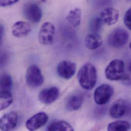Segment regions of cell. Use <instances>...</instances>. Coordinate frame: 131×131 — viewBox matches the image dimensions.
I'll return each mask as SVG.
<instances>
[{"mask_svg": "<svg viewBox=\"0 0 131 131\" xmlns=\"http://www.w3.org/2000/svg\"><path fill=\"white\" fill-rule=\"evenodd\" d=\"M78 79L83 88L86 90L92 89L97 81V71L95 66L90 62L86 63L80 69Z\"/></svg>", "mask_w": 131, "mask_h": 131, "instance_id": "1", "label": "cell"}, {"mask_svg": "<svg viewBox=\"0 0 131 131\" xmlns=\"http://www.w3.org/2000/svg\"><path fill=\"white\" fill-rule=\"evenodd\" d=\"M129 38V33L125 29L123 28H117L109 34L107 42L110 47L114 49H119L127 43Z\"/></svg>", "mask_w": 131, "mask_h": 131, "instance_id": "2", "label": "cell"}, {"mask_svg": "<svg viewBox=\"0 0 131 131\" xmlns=\"http://www.w3.org/2000/svg\"><path fill=\"white\" fill-rule=\"evenodd\" d=\"M125 70L124 62L121 59L111 61L106 67L105 71L106 78L110 81L122 80Z\"/></svg>", "mask_w": 131, "mask_h": 131, "instance_id": "3", "label": "cell"}, {"mask_svg": "<svg viewBox=\"0 0 131 131\" xmlns=\"http://www.w3.org/2000/svg\"><path fill=\"white\" fill-rule=\"evenodd\" d=\"M26 81L27 85L32 88H37L43 84L44 78L38 66L32 64L28 68L26 73Z\"/></svg>", "mask_w": 131, "mask_h": 131, "instance_id": "4", "label": "cell"}, {"mask_svg": "<svg viewBox=\"0 0 131 131\" xmlns=\"http://www.w3.org/2000/svg\"><path fill=\"white\" fill-rule=\"evenodd\" d=\"M24 17L32 23H37L42 17V10L36 3L28 2L24 4L23 9Z\"/></svg>", "mask_w": 131, "mask_h": 131, "instance_id": "5", "label": "cell"}, {"mask_svg": "<svg viewBox=\"0 0 131 131\" xmlns=\"http://www.w3.org/2000/svg\"><path fill=\"white\" fill-rule=\"evenodd\" d=\"M113 93L114 89L111 85L107 84L101 85L94 91V101L97 105H105L110 101Z\"/></svg>", "mask_w": 131, "mask_h": 131, "instance_id": "6", "label": "cell"}, {"mask_svg": "<svg viewBox=\"0 0 131 131\" xmlns=\"http://www.w3.org/2000/svg\"><path fill=\"white\" fill-rule=\"evenodd\" d=\"M55 35L54 25L50 22H45L41 26L39 32V42L43 45H51L54 42Z\"/></svg>", "mask_w": 131, "mask_h": 131, "instance_id": "7", "label": "cell"}, {"mask_svg": "<svg viewBox=\"0 0 131 131\" xmlns=\"http://www.w3.org/2000/svg\"><path fill=\"white\" fill-rule=\"evenodd\" d=\"M48 120L49 116L46 113L39 112L27 121L26 127L29 131H35L44 126L48 122Z\"/></svg>", "mask_w": 131, "mask_h": 131, "instance_id": "8", "label": "cell"}, {"mask_svg": "<svg viewBox=\"0 0 131 131\" xmlns=\"http://www.w3.org/2000/svg\"><path fill=\"white\" fill-rule=\"evenodd\" d=\"M77 70L76 64L70 61L63 60L57 66V71L59 77L66 80L70 79Z\"/></svg>", "mask_w": 131, "mask_h": 131, "instance_id": "9", "label": "cell"}, {"mask_svg": "<svg viewBox=\"0 0 131 131\" xmlns=\"http://www.w3.org/2000/svg\"><path fill=\"white\" fill-rule=\"evenodd\" d=\"M59 90L56 87H51L42 89L38 95L40 102L46 105H50L55 102L59 97Z\"/></svg>", "mask_w": 131, "mask_h": 131, "instance_id": "10", "label": "cell"}, {"mask_svg": "<svg viewBox=\"0 0 131 131\" xmlns=\"http://www.w3.org/2000/svg\"><path fill=\"white\" fill-rule=\"evenodd\" d=\"M119 16L118 11L113 7H109L105 8L101 11L99 17L103 24L110 26L117 22Z\"/></svg>", "mask_w": 131, "mask_h": 131, "instance_id": "11", "label": "cell"}, {"mask_svg": "<svg viewBox=\"0 0 131 131\" xmlns=\"http://www.w3.org/2000/svg\"><path fill=\"white\" fill-rule=\"evenodd\" d=\"M18 116L16 112L11 111L4 115L0 119V129L2 131H11L17 126Z\"/></svg>", "mask_w": 131, "mask_h": 131, "instance_id": "12", "label": "cell"}, {"mask_svg": "<svg viewBox=\"0 0 131 131\" xmlns=\"http://www.w3.org/2000/svg\"><path fill=\"white\" fill-rule=\"evenodd\" d=\"M128 110V105L126 101L123 99L116 100L112 105L109 113L113 118H120L123 117Z\"/></svg>", "mask_w": 131, "mask_h": 131, "instance_id": "13", "label": "cell"}, {"mask_svg": "<svg viewBox=\"0 0 131 131\" xmlns=\"http://www.w3.org/2000/svg\"><path fill=\"white\" fill-rule=\"evenodd\" d=\"M32 31L30 24L26 21H18L12 27V35L16 38H21L27 36Z\"/></svg>", "mask_w": 131, "mask_h": 131, "instance_id": "14", "label": "cell"}, {"mask_svg": "<svg viewBox=\"0 0 131 131\" xmlns=\"http://www.w3.org/2000/svg\"><path fill=\"white\" fill-rule=\"evenodd\" d=\"M84 42L88 50H95L102 45L103 39L99 33H92L86 36Z\"/></svg>", "mask_w": 131, "mask_h": 131, "instance_id": "15", "label": "cell"}, {"mask_svg": "<svg viewBox=\"0 0 131 131\" xmlns=\"http://www.w3.org/2000/svg\"><path fill=\"white\" fill-rule=\"evenodd\" d=\"M84 97L81 95L74 94L70 96L66 104V109L70 111H77L82 106Z\"/></svg>", "mask_w": 131, "mask_h": 131, "instance_id": "16", "label": "cell"}, {"mask_svg": "<svg viewBox=\"0 0 131 131\" xmlns=\"http://www.w3.org/2000/svg\"><path fill=\"white\" fill-rule=\"evenodd\" d=\"M66 20L72 26L75 27L78 26L81 21L82 11L79 8H75L71 10L68 13Z\"/></svg>", "mask_w": 131, "mask_h": 131, "instance_id": "17", "label": "cell"}, {"mask_svg": "<svg viewBox=\"0 0 131 131\" xmlns=\"http://www.w3.org/2000/svg\"><path fill=\"white\" fill-rule=\"evenodd\" d=\"M47 130L49 131H73L74 130L69 124L63 121L53 122L49 125Z\"/></svg>", "mask_w": 131, "mask_h": 131, "instance_id": "18", "label": "cell"}, {"mask_svg": "<svg viewBox=\"0 0 131 131\" xmlns=\"http://www.w3.org/2000/svg\"><path fill=\"white\" fill-rule=\"evenodd\" d=\"M13 96L11 92L7 91H1L0 109L3 111L8 108L13 103Z\"/></svg>", "mask_w": 131, "mask_h": 131, "instance_id": "19", "label": "cell"}, {"mask_svg": "<svg viewBox=\"0 0 131 131\" xmlns=\"http://www.w3.org/2000/svg\"><path fill=\"white\" fill-rule=\"evenodd\" d=\"M131 128L130 123L126 121H117L110 123L108 126L109 131H128Z\"/></svg>", "mask_w": 131, "mask_h": 131, "instance_id": "20", "label": "cell"}, {"mask_svg": "<svg viewBox=\"0 0 131 131\" xmlns=\"http://www.w3.org/2000/svg\"><path fill=\"white\" fill-rule=\"evenodd\" d=\"M0 81L1 91L11 92L13 86V80L11 75L8 73H3L1 75Z\"/></svg>", "mask_w": 131, "mask_h": 131, "instance_id": "21", "label": "cell"}, {"mask_svg": "<svg viewBox=\"0 0 131 131\" xmlns=\"http://www.w3.org/2000/svg\"><path fill=\"white\" fill-rule=\"evenodd\" d=\"M103 24L100 17L93 18L90 21L89 29L92 33H98L101 30Z\"/></svg>", "mask_w": 131, "mask_h": 131, "instance_id": "22", "label": "cell"}, {"mask_svg": "<svg viewBox=\"0 0 131 131\" xmlns=\"http://www.w3.org/2000/svg\"><path fill=\"white\" fill-rule=\"evenodd\" d=\"M122 82L126 85L131 84V61L126 68L124 75L122 79Z\"/></svg>", "mask_w": 131, "mask_h": 131, "instance_id": "23", "label": "cell"}, {"mask_svg": "<svg viewBox=\"0 0 131 131\" xmlns=\"http://www.w3.org/2000/svg\"><path fill=\"white\" fill-rule=\"evenodd\" d=\"M124 22L127 28L131 31V7L128 9L125 14Z\"/></svg>", "mask_w": 131, "mask_h": 131, "instance_id": "24", "label": "cell"}, {"mask_svg": "<svg viewBox=\"0 0 131 131\" xmlns=\"http://www.w3.org/2000/svg\"><path fill=\"white\" fill-rule=\"evenodd\" d=\"M19 0H0V5L2 7L11 6L17 3Z\"/></svg>", "mask_w": 131, "mask_h": 131, "instance_id": "25", "label": "cell"}, {"mask_svg": "<svg viewBox=\"0 0 131 131\" xmlns=\"http://www.w3.org/2000/svg\"><path fill=\"white\" fill-rule=\"evenodd\" d=\"M4 34V28L2 25L1 26V40H2Z\"/></svg>", "mask_w": 131, "mask_h": 131, "instance_id": "26", "label": "cell"}, {"mask_svg": "<svg viewBox=\"0 0 131 131\" xmlns=\"http://www.w3.org/2000/svg\"><path fill=\"white\" fill-rule=\"evenodd\" d=\"M129 47H130V50H131V42H130V45H129Z\"/></svg>", "mask_w": 131, "mask_h": 131, "instance_id": "27", "label": "cell"}, {"mask_svg": "<svg viewBox=\"0 0 131 131\" xmlns=\"http://www.w3.org/2000/svg\"><path fill=\"white\" fill-rule=\"evenodd\" d=\"M128 1H131V0H128Z\"/></svg>", "mask_w": 131, "mask_h": 131, "instance_id": "28", "label": "cell"}]
</instances>
